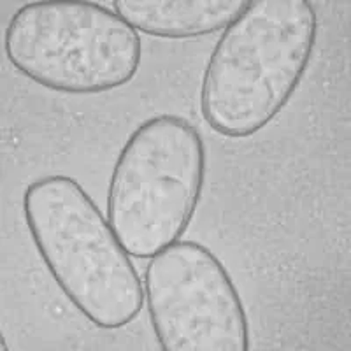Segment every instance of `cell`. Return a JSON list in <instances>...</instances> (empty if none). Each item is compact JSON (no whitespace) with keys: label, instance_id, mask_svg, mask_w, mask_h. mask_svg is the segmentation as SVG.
I'll list each match as a JSON object with an SVG mask.
<instances>
[{"label":"cell","instance_id":"6","mask_svg":"<svg viewBox=\"0 0 351 351\" xmlns=\"http://www.w3.org/2000/svg\"><path fill=\"white\" fill-rule=\"evenodd\" d=\"M246 0H114L112 8L137 32L162 39H188L223 32Z\"/></svg>","mask_w":351,"mask_h":351},{"label":"cell","instance_id":"5","mask_svg":"<svg viewBox=\"0 0 351 351\" xmlns=\"http://www.w3.org/2000/svg\"><path fill=\"white\" fill-rule=\"evenodd\" d=\"M144 304L164 351H247L250 324L221 260L197 241H176L144 271Z\"/></svg>","mask_w":351,"mask_h":351},{"label":"cell","instance_id":"1","mask_svg":"<svg viewBox=\"0 0 351 351\" xmlns=\"http://www.w3.org/2000/svg\"><path fill=\"white\" fill-rule=\"evenodd\" d=\"M318 14L309 0H252L225 28L200 86V112L216 134H258L288 106L311 64Z\"/></svg>","mask_w":351,"mask_h":351},{"label":"cell","instance_id":"7","mask_svg":"<svg viewBox=\"0 0 351 351\" xmlns=\"http://www.w3.org/2000/svg\"><path fill=\"white\" fill-rule=\"evenodd\" d=\"M2 350H8V346H5V339L2 337Z\"/></svg>","mask_w":351,"mask_h":351},{"label":"cell","instance_id":"4","mask_svg":"<svg viewBox=\"0 0 351 351\" xmlns=\"http://www.w3.org/2000/svg\"><path fill=\"white\" fill-rule=\"evenodd\" d=\"M9 64L53 92L97 95L136 77L143 43L120 14L86 0H44L18 9L4 34Z\"/></svg>","mask_w":351,"mask_h":351},{"label":"cell","instance_id":"2","mask_svg":"<svg viewBox=\"0 0 351 351\" xmlns=\"http://www.w3.org/2000/svg\"><path fill=\"white\" fill-rule=\"evenodd\" d=\"M21 208L44 265L90 324L118 330L141 315L144 285L137 267L74 178L53 174L32 181Z\"/></svg>","mask_w":351,"mask_h":351},{"label":"cell","instance_id":"3","mask_svg":"<svg viewBox=\"0 0 351 351\" xmlns=\"http://www.w3.org/2000/svg\"><path fill=\"white\" fill-rule=\"evenodd\" d=\"M206 181V144L186 118L158 114L128 136L108 186V219L130 256L152 258L183 237Z\"/></svg>","mask_w":351,"mask_h":351}]
</instances>
